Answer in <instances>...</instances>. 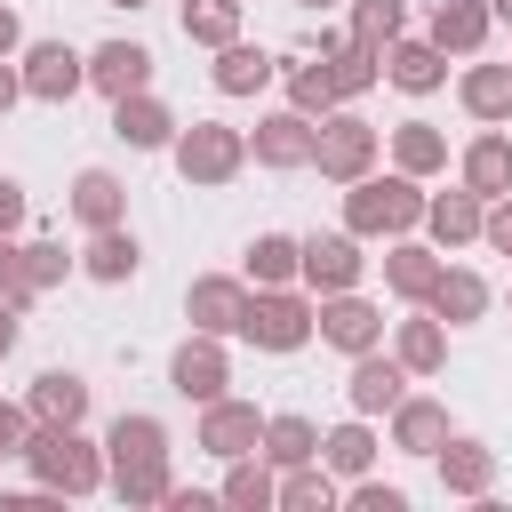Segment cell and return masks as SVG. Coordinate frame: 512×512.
<instances>
[{
  "label": "cell",
  "instance_id": "cell-26",
  "mask_svg": "<svg viewBox=\"0 0 512 512\" xmlns=\"http://www.w3.org/2000/svg\"><path fill=\"white\" fill-rule=\"evenodd\" d=\"M440 264H448V256H440V248H424L416 232L384 240V288H392L400 304H424V288L440 280Z\"/></svg>",
  "mask_w": 512,
  "mask_h": 512
},
{
  "label": "cell",
  "instance_id": "cell-14",
  "mask_svg": "<svg viewBox=\"0 0 512 512\" xmlns=\"http://www.w3.org/2000/svg\"><path fill=\"white\" fill-rule=\"evenodd\" d=\"M248 160L256 168H312V120L296 112V104H280V112H264L256 120V136H248Z\"/></svg>",
  "mask_w": 512,
  "mask_h": 512
},
{
  "label": "cell",
  "instance_id": "cell-48",
  "mask_svg": "<svg viewBox=\"0 0 512 512\" xmlns=\"http://www.w3.org/2000/svg\"><path fill=\"white\" fill-rule=\"evenodd\" d=\"M24 48V24H16V8H0V56H16Z\"/></svg>",
  "mask_w": 512,
  "mask_h": 512
},
{
  "label": "cell",
  "instance_id": "cell-53",
  "mask_svg": "<svg viewBox=\"0 0 512 512\" xmlns=\"http://www.w3.org/2000/svg\"><path fill=\"white\" fill-rule=\"evenodd\" d=\"M240 8H248V0H240Z\"/></svg>",
  "mask_w": 512,
  "mask_h": 512
},
{
  "label": "cell",
  "instance_id": "cell-5",
  "mask_svg": "<svg viewBox=\"0 0 512 512\" xmlns=\"http://www.w3.org/2000/svg\"><path fill=\"white\" fill-rule=\"evenodd\" d=\"M240 336L256 352H304L312 344V296L288 280V288H248V312H240Z\"/></svg>",
  "mask_w": 512,
  "mask_h": 512
},
{
  "label": "cell",
  "instance_id": "cell-2",
  "mask_svg": "<svg viewBox=\"0 0 512 512\" xmlns=\"http://www.w3.org/2000/svg\"><path fill=\"white\" fill-rule=\"evenodd\" d=\"M424 224V184L416 176H352L344 184V232H360V240H400V232H416Z\"/></svg>",
  "mask_w": 512,
  "mask_h": 512
},
{
  "label": "cell",
  "instance_id": "cell-1",
  "mask_svg": "<svg viewBox=\"0 0 512 512\" xmlns=\"http://www.w3.org/2000/svg\"><path fill=\"white\" fill-rule=\"evenodd\" d=\"M104 488L120 504H160L176 488V472H168V424L152 408H120L112 416V432H104Z\"/></svg>",
  "mask_w": 512,
  "mask_h": 512
},
{
  "label": "cell",
  "instance_id": "cell-21",
  "mask_svg": "<svg viewBox=\"0 0 512 512\" xmlns=\"http://www.w3.org/2000/svg\"><path fill=\"white\" fill-rule=\"evenodd\" d=\"M456 184L480 192V200H504V192H512V136H504V128H480V136L456 152Z\"/></svg>",
  "mask_w": 512,
  "mask_h": 512
},
{
  "label": "cell",
  "instance_id": "cell-31",
  "mask_svg": "<svg viewBox=\"0 0 512 512\" xmlns=\"http://www.w3.org/2000/svg\"><path fill=\"white\" fill-rule=\"evenodd\" d=\"M456 104H464L480 128L512 120V64H464V72H456Z\"/></svg>",
  "mask_w": 512,
  "mask_h": 512
},
{
  "label": "cell",
  "instance_id": "cell-7",
  "mask_svg": "<svg viewBox=\"0 0 512 512\" xmlns=\"http://www.w3.org/2000/svg\"><path fill=\"white\" fill-rule=\"evenodd\" d=\"M16 72H24V96L32 104H72L88 88V56L64 48V40H24L16 48Z\"/></svg>",
  "mask_w": 512,
  "mask_h": 512
},
{
  "label": "cell",
  "instance_id": "cell-37",
  "mask_svg": "<svg viewBox=\"0 0 512 512\" xmlns=\"http://www.w3.org/2000/svg\"><path fill=\"white\" fill-rule=\"evenodd\" d=\"M216 496H224V504H240V512H272V496H280V472H272L264 456H232Z\"/></svg>",
  "mask_w": 512,
  "mask_h": 512
},
{
  "label": "cell",
  "instance_id": "cell-42",
  "mask_svg": "<svg viewBox=\"0 0 512 512\" xmlns=\"http://www.w3.org/2000/svg\"><path fill=\"white\" fill-rule=\"evenodd\" d=\"M344 504H352V512H408V496H400L392 480H376V472H360V480L344 488Z\"/></svg>",
  "mask_w": 512,
  "mask_h": 512
},
{
  "label": "cell",
  "instance_id": "cell-8",
  "mask_svg": "<svg viewBox=\"0 0 512 512\" xmlns=\"http://www.w3.org/2000/svg\"><path fill=\"white\" fill-rule=\"evenodd\" d=\"M312 336L352 360V352H376V344H384V312H376L360 288H336V296H312Z\"/></svg>",
  "mask_w": 512,
  "mask_h": 512
},
{
  "label": "cell",
  "instance_id": "cell-11",
  "mask_svg": "<svg viewBox=\"0 0 512 512\" xmlns=\"http://www.w3.org/2000/svg\"><path fill=\"white\" fill-rule=\"evenodd\" d=\"M360 272H368V256H360V232H312V240H304V256H296V280H304L312 296L360 288Z\"/></svg>",
  "mask_w": 512,
  "mask_h": 512
},
{
  "label": "cell",
  "instance_id": "cell-23",
  "mask_svg": "<svg viewBox=\"0 0 512 512\" xmlns=\"http://www.w3.org/2000/svg\"><path fill=\"white\" fill-rule=\"evenodd\" d=\"M64 208H72V224H80V232L128 224V184H120L112 168H80V176H72V192H64Z\"/></svg>",
  "mask_w": 512,
  "mask_h": 512
},
{
  "label": "cell",
  "instance_id": "cell-35",
  "mask_svg": "<svg viewBox=\"0 0 512 512\" xmlns=\"http://www.w3.org/2000/svg\"><path fill=\"white\" fill-rule=\"evenodd\" d=\"M256 456H264L272 472H288V464H312V456H320V424H312V416H264V440H256Z\"/></svg>",
  "mask_w": 512,
  "mask_h": 512
},
{
  "label": "cell",
  "instance_id": "cell-44",
  "mask_svg": "<svg viewBox=\"0 0 512 512\" xmlns=\"http://www.w3.org/2000/svg\"><path fill=\"white\" fill-rule=\"evenodd\" d=\"M480 240H488V248H496V256H512V192H504V200H488V208H480Z\"/></svg>",
  "mask_w": 512,
  "mask_h": 512
},
{
  "label": "cell",
  "instance_id": "cell-43",
  "mask_svg": "<svg viewBox=\"0 0 512 512\" xmlns=\"http://www.w3.org/2000/svg\"><path fill=\"white\" fill-rule=\"evenodd\" d=\"M24 440H32V408L0 400V456H24Z\"/></svg>",
  "mask_w": 512,
  "mask_h": 512
},
{
  "label": "cell",
  "instance_id": "cell-22",
  "mask_svg": "<svg viewBox=\"0 0 512 512\" xmlns=\"http://www.w3.org/2000/svg\"><path fill=\"white\" fill-rule=\"evenodd\" d=\"M208 80H216V96H264L280 80V56L256 48V40H224L216 64H208Z\"/></svg>",
  "mask_w": 512,
  "mask_h": 512
},
{
  "label": "cell",
  "instance_id": "cell-51",
  "mask_svg": "<svg viewBox=\"0 0 512 512\" xmlns=\"http://www.w3.org/2000/svg\"><path fill=\"white\" fill-rule=\"evenodd\" d=\"M112 8H152V0H112Z\"/></svg>",
  "mask_w": 512,
  "mask_h": 512
},
{
  "label": "cell",
  "instance_id": "cell-17",
  "mask_svg": "<svg viewBox=\"0 0 512 512\" xmlns=\"http://www.w3.org/2000/svg\"><path fill=\"white\" fill-rule=\"evenodd\" d=\"M176 128H184V120H176V112H168L152 88L112 96V136H120L128 152H168V144H176Z\"/></svg>",
  "mask_w": 512,
  "mask_h": 512
},
{
  "label": "cell",
  "instance_id": "cell-15",
  "mask_svg": "<svg viewBox=\"0 0 512 512\" xmlns=\"http://www.w3.org/2000/svg\"><path fill=\"white\" fill-rule=\"evenodd\" d=\"M416 376L376 344V352H352V376H344V400H352V416H392V400L408 392Z\"/></svg>",
  "mask_w": 512,
  "mask_h": 512
},
{
  "label": "cell",
  "instance_id": "cell-25",
  "mask_svg": "<svg viewBox=\"0 0 512 512\" xmlns=\"http://www.w3.org/2000/svg\"><path fill=\"white\" fill-rule=\"evenodd\" d=\"M480 208H488V200L464 192V184H456V192H424V232H432V248H440V256H448V248H472V240H480Z\"/></svg>",
  "mask_w": 512,
  "mask_h": 512
},
{
  "label": "cell",
  "instance_id": "cell-6",
  "mask_svg": "<svg viewBox=\"0 0 512 512\" xmlns=\"http://www.w3.org/2000/svg\"><path fill=\"white\" fill-rule=\"evenodd\" d=\"M376 144H384V136H376L360 112H344V104L312 120V168H320L328 184H352V176H368V168H376Z\"/></svg>",
  "mask_w": 512,
  "mask_h": 512
},
{
  "label": "cell",
  "instance_id": "cell-29",
  "mask_svg": "<svg viewBox=\"0 0 512 512\" xmlns=\"http://www.w3.org/2000/svg\"><path fill=\"white\" fill-rule=\"evenodd\" d=\"M440 440H448V408L432 392H400L392 400V448L400 456H432Z\"/></svg>",
  "mask_w": 512,
  "mask_h": 512
},
{
  "label": "cell",
  "instance_id": "cell-39",
  "mask_svg": "<svg viewBox=\"0 0 512 512\" xmlns=\"http://www.w3.org/2000/svg\"><path fill=\"white\" fill-rule=\"evenodd\" d=\"M184 40L192 48H224V40H240V0H184Z\"/></svg>",
  "mask_w": 512,
  "mask_h": 512
},
{
  "label": "cell",
  "instance_id": "cell-41",
  "mask_svg": "<svg viewBox=\"0 0 512 512\" xmlns=\"http://www.w3.org/2000/svg\"><path fill=\"white\" fill-rule=\"evenodd\" d=\"M400 24H408V0H352V32L344 40L384 48V40H400Z\"/></svg>",
  "mask_w": 512,
  "mask_h": 512
},
{
  "label": "cell",
  "instance_id": "cell-19",
  "mask_svg": "<svg viewBox=\"0 0 512 512\" xmlns=\"http://www.w3.org/2000/svg\"><path fill=\"white\" fill-rule=\"evenodd\" d=\"M488 280L472 272V264H440V280L424 288V312L432 320H448V328H472V320H488Z\"/></svg>",
  "mask_w": 512,
  "mask_h": 512
},
{
  "label": "cell",
  "instance_id": "cell-32",
  "mask_svg": "<svg viewBox=\"0 0 512 512\" xmlns=\"http://www.w3.org/2000/svg\"><path fill=\"white\" fill-rule=\"evenodd\" d=\"M320 464H328L336 480H360V472H376V416H352V424L320 432Z\"/></svg>",
  "mask_w": 512,
  "mask_h": 512
},
{
  "label": "cell",
  "instance_id": "cell-46",
  "mask_svg": "<svg viewBox=\"0 0 512 512\" xmlns=\"http://www.w3.org/2000/svg\"><path fill=\"white\" fill-rule=\"evenodd\" d=\"M16 344H24V304H16V296H0V360H8Z\"/></svg>",
  "mask_w": 512,
  "mask_h": 512
},
{
  "label": "cell",
  "instance_id": "cell-24",
  "mask_svg": "<svg viewBox=\"0 0 512 512\" xmlns=\"http://www.w3.org/2000/svg\"><path fill=\"white\" fill-rule=\"evenodd\" d=\"M384 80L400 88V96H432V88H448V56L432 48V40H384Z\"/></svg>",
  "mask_w": 512,
  "mask_h": 512
},
{
  "label": "cell",
  "instance_id": "cell-40",
  "mask_svg": "<svg viewBox=\"0 0 512 512\" xmlns=\"http://www.w3.org/2000/svg\"><path fill=\"white\" fill-rule=\"evenodd\" d=\"M288 104L304 112V120H320V112H336L344 96H336V80H328V64L320 56H304V64H288Z\"/></svg>",
  "mask_w": 512,
  "mask_h": 512
},
{
  "label": "cell",
  "instance_id": "cell-36",
  "mask_svg": "<svg viewBox=\"0 0 512 512\" xmlns=\"http://www.w3.org/2000/svg\"><path fill=\"white\" fill-rule=\"evenodd\" d=\"M296 256H304V240H288V232H256L240 280H248V288H288V280H296Z\"/></svg>",
  "mask_w": 512,
  "mask_h": 512
},
{
  "label": "cell",
  "instance_id": "cell-28",
  "mask_svg": "<svg viewBox=\"0 0 512 512\" xmlns=\"http://www.w3.org/2000/svg\"><path fill=\"white\" fill-rule=\"evenodd\" d=\"M24 408H32V424H88V376H72V368H40L32 392H24Z\"/></svg>",
  "mask_w": 512,
  "mask_h": 512
},
{
  "label": "cell",
  "instance_id": "cell-34",
  "mask_svg": "<svg viewBox=\"0 0 512 512\" xmlns=\"http://www.w3.org/2000/svg\"><path fill=\"white\" fill-rule=\"evenodd\" d=\"M392 168L416 176V184L440 176V168H448V136H440L432 120H400V128H392Z\"/></svg>",
  "mask_w": 512,
  "mask_h": 512
},
{
  "label": "cell",
  "instance_id": "cell-38",
  "mask_svg": "<svg viewBox=\"0 0 512 512\" xmlns=\"http://www.w3.org/2000/svg\"><path fill=\"white\" fill-rule=\"evenodd\" d=\"M272 504H280V512H328V504H336V472H328L320 456H312V464H288Z\"/></svg>",
  "mask_w": 512,
  "mask_h": 512
},
{
  "label": "cell",
  "instance_id": "cell-27",
  "mask_svg": "<svg viewBox=\"0 0 512 512\" xmlns=\"http://www.w3.org/2000/svg\"><path fill=\"white\" fill-rule=\"evenodd\" d=\"M392 360H400L408 376H440V368H448V320H432L424 304H416L408 320H392Z\"/></svg>",
  "mask_w": 512,
  "mask_h": 512
},
{
  "label": "cell",
  "instance_id": "cell-10",
  "mask_svg": "<svg viewBox=\"0 0 512 512\" xmlns=\"http://www.w3.org/2000/svg\"><path fill=\"white\" fill-rule=\"evenodd\" d=\"M72 264H80V256H64V240H0V296L32 304V296L64 288Z\"/></svg>",
  "mask_w": 512,
  "mask_h": 512
},
{
  "label": "cell",
  "instance_id": "cell-9",
  "mask_svg": "<svg viewBox=\"0 0 512 512\" xmlns=\"http://www.w3.org/2000/svg\"><path fill=\"white\" fill-rule=\"evenodd\" d=\"M168 392L176 400H192V408H208V400H224L232 392V352H224V336H184L176 344V360H168Z\"/></svg>",
  "mask_w": 512,
  "mask_h": 512
},
{
  "label": "cell",
  "instance_id": "cell-52",
  "mask_svg": "<svg viewBox=\"0 0 512 512\" xmlns=\"http://www.w3.org/2000/svg\"><path fill=\"white\" fill-rule=\"evenodd\" d=\"M504 312H512V288H504Z\"/></svg>",
  "mask_w": 512,
  "mask_h": 512
},
{
  "label": "cell",
  "instance_id": "cell-20",
  "mask_svg": "<svg viewBox=\"0 0 512 512\" xmlns=\"http://www.w3.org/2000/svg\"><path fill=\"white\" fill-rule=\"evenodd\" d=\"M488 32H496L488 0H432V24H424V40H432L440 56H480V48H488Z\"/></svg>",
  "mask_w": 512,
  "mask_h": 512
},
{
  "label": "cell",
  "instance_id": "cell-12",
  "mask_svg": "<svg viewBox=\"0 0 512 512\" xmlns=\"http://www.w3.org/2000/svg\"><path fill=\"white\" fill-rule=\"evenodd\" d=\"M256 440H264V416H256V400H208L200 408V432H192V448H208L216 464H232V456H256Z\"/></svg>",
  "mask_w": 512,
  "mask_h": 512
},
{
  "label": "cell",
  "instance_id": "cell-18",
  "mask_svg": "<svg viewBox=\"0 0 512 512\" xmlns=\"http://www.w3.org/2000/svg\"><path fill=\"white\" fill-rule=\"evenodd\" d=\"M88 88H96V96H136V88H152V48H144V40H96V48H88Z\"/></svg>",
  "mask_w": 512,
  "mask_h": 512
},
{
  "label": "cell",
  "instance_id": "cell-30",
  "mask_svg": "<svg viewBox=\"0 0 512 512\" xmlns=\"http://www.w3.org/2000/svg\"><path fill=\"white\" fill-rule=\"evenodd\" d=\"M136 264H144V248H136V232H128V224H104V232H88V248H80V272H88L96 288H120V280H136Z\"/></svg>",
  "mask_w": 512,
  "mask_h": 512
},
{
  "label": "cell",
  "instance_id": "cell-47",
  "mask_svg": "<svg viewBox=\"0 0 512 512\" xmlns=\"http://www.w3.org/2000/svg\"><path fill=\"white\" fill-rule=\"evenodd\" d=\"M24 104V72H16V56H0V120Z\"/></svg>",
  "mask_w": 512,
  "mask_h": 512
},
{
  "label": "cell",
  "instance_id": "cell-49",
  "mask_svg": "<svg viewBox=\"0 0 512 512\" xmlns=\"http://www.w3.org/2000/svg\"><path fill=\"white\" fill-rule=\"evenodd\" d=\"M488 16H496V24H512V0H488Z\"/></svg>",
  "mask_w": 512,
  "mask_h": 512
},
{
  "label": "cell",
  "instance_id": "cell-33",
  "mask_svg": "<svg viewBox=\"0 0 512 512\" xmlns=\"http://www.w3.org/2000/svg\"><path fill=\"white\" fill-rule=\"evenodd\" d=\"M320 64H328V80H336L344 104L368 96V88L384 80V48H368V40H336V48H320Z\"/></svg>",
  "mask_w": 512,
  "mask_h": 512
},
{
  "label": "cell",
  "instance_id": "cell-50",
  "mask_svg": "<svg viewBox=\"0 0 512 512\" xmlns=\"http://www.w3.org/2000/svg\"><path fill=\"white\" fill-rule=\"evenodd\" d=\"M296 8H312V16H320V8H336V0H296Z\"/></svg>",
  "mask_w": 512,
  "mask_h": 512
},
{
  "label": "cell",
  "instance_id": "cell-3",
  "mask_svg": "<svg viewBox=\"0 0 512 512\" xmlns=\"http://www.w3.org/2000/svg\"><path fill=\"white\" fill-rule=\"evenodd\" d=\"M24 464H32V480L56 488V496H96V488H104V440H88L80 424H32Z\"/></svg>",
  "mask_w": 512,
  "mask_h": 512
},
{
  "label": "cell",
  "instance_id": "cell-45",
  "mask_svg": "<svg viewBox=\"0 0 512 512\" xmlns=\"http://www.w3.org/2000/svg\"><path fill=\"white\" fill-rule=\"evenodd\" d=\"M16 232H24V184L0 176V240H16Z\"/></svg>",
  "mask_w": 512,
  "mask_h": 512
},
{
  "label": "cell",
  "instance_id": "cell-16",
  "mask_svg": "<svg viewBox=\"0 0 512 512\" xmlns=\"http://www.w3.org/2000/svg\"><path fill=\"white\" fill-rule=\"evenodd\" d=\"M432 464H440V496H488L496 488V448L488 440H472V432H448L440 448H432Z\"/></svg>",
  "mask_w": 512,
  "mask_h": 512
},
{
  "label": "cell",
  "instance_id": "cell-4",
  "mask_svg": "<svg viewBox=\"0 0 512 512\" xmlns=\"http://www.w3.org/2000/svg\"><path fill=\"white\" fill-rule=\"evenodd\" d=\"M168 160H176L184 184L216 192V184H232V176L248 168V128H232V120H192V128H176Z\"/></svg>",
  "mask_w": 512,
  "mask_h": 512
},
{
  "label": "cell",
  "instance_id": "cell-13",
  "mask_svg": "<svg viewBox=\"0 0 512 512\" xmlns=\"http://www.w3.org/2000/svg\"><path fill=\"white\" fill-rule=\"evenodd\" d=\"M240 312H248V280L240 272H200L184 288V320L200 336H240Z\"/></svg>",
  "mask_w": 512,
  "mask_h": 512
}]
</instances>
